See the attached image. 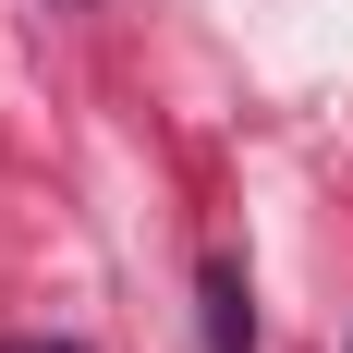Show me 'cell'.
Segmentation results:
<instances>
[{
    "label": "cell",
    "instance_id": "7a4b0ae2",
    "mask_svg": "<svg viewBox=\"0 0 353 353\" xmlns=\"http://www.w3.org/2000/svg\"><path fill=\"white\" fill-rule=\"evenodd\" d=\"M0 353H85V341H0Z\"/></svg>",
    "mask_w": 353,
    "mask_h": 353
},
{
    "label": "cell",
    "instance_id": "6da1fadb",
    "mask_svg": "<svg viewBox=\"0 0 353 353\" xmlns=\"http://www.w3.org/2000/svg\"><path fill=\"white\" fill-rule=\"evenodd\" d=\"M195 305H208V353H256V317H244V268H232V256H208Z\"/></svg>",
    "mask_w": 353,
    "mask_h": 353
}]
</instances>
